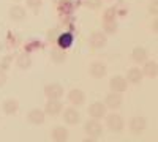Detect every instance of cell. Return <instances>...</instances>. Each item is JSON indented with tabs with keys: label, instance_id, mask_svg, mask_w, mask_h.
<instances>
[{
	"label": "cell",
	"instance_id": "6",
	"mask_svg": "<svg viewBox=\"0 0 158 142\" xmlns=\"http://www.w3.org/2000/svg\"><path fill=\"white\" fill-rule=\"evenodd\" d=\"M146 126H147V120L144 119V117H133V119L130 120V123H128V128H130V131L133 133V134L144 133Z\"/></svg>",
	"mask_w": 158,
	"mask_h": 142
},
{
	"label": "cell",
	"instance_id": "11",
	"mask_svg": "<svg viewBox=\"0 0 158 142\" xmlns=\"http://www.w3.org/2000/svg\"><path fill=\"white\" fill-rule=\"evenodd\" d=\"M63 109V104L60 103V99H48L46 106H44V114L48 115H59Z\"/></svg>",
	"mask_w": 158,
	"mask_h": 142
},
{
	"label": "cell",
	"instance_id": "7",
	"mask_svg": "<svg viewBox=\"0 0 158 142\" xmlns=\"http://www.w3.org/2000/svg\"><path fill=\"white\" fill-rule=\"evenodd\" d=\"M109 87L115 93H123L127 90V87H128V82H127V79L123 76H114L109 81Z\"/></svg>",
	"mask_w": 158,
	"mask_h": 142
},
{
	"label": "cell",
	"instance_id": "13",
	"mask_svg": "<svg viewBox=\"0 0 158 142\" xmlns=\"http://www.w3.org/2000/svg\"><path fill=\"white\" fill-rule=\"evenodd\" d=\"M27 18V11H25L24 6L21 5H13L10 8V19L15 21V22H19V21H24Z\"/></svg>",
	"mask_w": 158,
	"mask_h": 142
},
{
	"label": "cell",
	"instance_id": "5",
	"mask_svg": "<svg viewBox=\"0 0 158 142\" xmlns=\"http://www.w3.org/2000/svg\"><path fill=\"white\" fill-rule=\"evenodd\" d=\"M106 106H104V103H101V101H95V103H92V104L89 106V115L92 119H95V120H98V119H101V117H104L106 115Z\"/></svg>",
	"mask_w": 158,
	"mask_h": 142
},
{
	"label": "cell",
	"instance_id": "3",
	"mask_svg": "<svg viewBox=\"0 0 158 142\" xmlns=\"http://www.w3.org/2000/svg\"><path fill=\"white\" fill-rule=\"evenodd\" d=\"M44 95L48 99H60L63 96V87L59 82H52L44 87Z\"/></svg>",
	"mask_w": 158,
	"mask_h": 142
},
{
	"label": "cell",
	"instance_id": "26",
	"mask_svg": "<svg viewBox=\"0 0 158 142\" xmlns=\"http://www.w3.org/2000/svg\"><path fill=\"white\" fill-rule=\"evenodd\" d=\"M103 21H115V10L114 8H109V10L104 11Z\"/></svg>",
	"mask_w": 158,
	"mask_h": 142
},
{
	"label": "cell",
	"instance_id": "15",
	"mask_svg": "<svg viewBox=\"0 0 158 142\" xmlns=\"http://www.w3.org/2000/svg\"><path fill=\"white\" fill-rule=\"evenodd\" d=\"M122 95L120 93H115V92H112V93H109L108 96H106V99H104V106L106 108H109V109H118L122 106Z\"/></svg>",
	"mask_w": 158,
	"mask_h": 142
},
{
	"label": "cell",
	"instance_id": "17",
	"mask_svg": "<svg viewBox=\"0 0 158 142\" xmlns=\"http://www.w3.org/2000/svg\"><path fill=\"white\" fill-rule=\"evenodd\" d=\"M2 109L6 115H15L19 111V101L15 98H8L2 103Z\"/></svg>",
	"mask_w": 158,
	"mask_h": 142
},
{
	"label": "cell",
	"instance_id": "20",
	"mask_svg": "<svg viewBox=\"0 0 158 142\" xmlns=\"http://www.w3.org/2000/svg\"><path fill=\"white\" fill-rule=\"evenodd\" d=\"M51 60L54 62V63H57V65H60V63H63V62H67V52H65V49H62V47H54L51 51Z\"/></svg>",
	"mask_w": 158,
	"mask_h": 142
},
{
	"label": "cell",
	"instance_id": "28",
	"mask_svg": "<svg viewBox=\"0 0 158 142\" xmlns=\"http://www.w3.org/2000/svg\"><path fill=\"white\" fill-rule=\"evenodd\" d=\"M149 11L152 13L153 16L158 14V2H156V0H152V3L149 5Z\"/></svg>",
	"mask_w": 158,
	"mask_h": 142
},
{
	"label": "cell",
	"instance_id": "2",
	"mask_svg": "<svg viewBox=\"0 0 158 142\" xmlns=\"http://www.w3.org/2000/svg\"><path fill=\"white\" fill-rule=\"evenodd\" d=\"M84 130H85V133L89 134V137H100L101 134H103V125L98 122V120H95V119H92V120H87L85 122V125H84Z\"/></svg>",
	"mask_w": 158,
	"mask_h": 142
},
{
	"label": "cell",
	"instance_id": "22",
	"mask_svg": "<svg viewBox=\"0 0 158 142\" xmlns=\"http://www.w3.org/2000/svg\"><path fill=\"white\" fill-rule=\"evenodd\" d=\"M71 43H73V35H71V33H68V32L62 33V35L59 36V40H57V44H59V47H62V49L70 47V46H71Z\"/></svg>",
	"mask_w": 158,
	"mask_h": 142
},
{
	"label": "cell",
	"instance_id": "16",
	"mask_svg": "<svg viewBox=\"0 0 158 142\" xmlns=\"http://www.w3.org/2000/svg\"><path fill=\"white\" fill-rule=\"evenodd\" d=\"M68 101L71 103L73 106H82V104H84V101H85V95H84L82 90L73 88L71 92L68 93Z\"/></svg>",
	"mask_w": 158,
	"mask_h": 142
},
{
	"label": "cell",
	"instance_id": "31",
	"mask_svg": "<svg viewBox=\"0 0 158 142\" xmlns=\"http://www.w3.org/2000/svg\"><path fill=\"white\" fill-rule=\"evenodd\" d=\"M156 27H158V24H156V21H155V22H153V25H152V29H153L152 32H155V33H156V32H158V30H156Z\"/></svg>",
	"mask_w": 158,
	"mask_h": 142
},
{
	"label": "cell",
	"instance_id": "30",
	"mask_svg": "<svg viewBox=\"0 0 158 142\" xmlns=\"http://www.w3.org/2000/svg\"><path fill=\"white\" fill-rule=\"evenodd\" d=\"M82 142H97V139L95 137H85Z\"/></svg>",
	"mask_w": 158,
	"mask_h": 142
},
{
	"label": "cell",
	"instance_id": "4",
	"mask_svg": "<svg viewBox=\"0 0 158 142\" xmlns=\"http://www.w3.org/2000/svg\"><path fill=\"white\" fill-rule=\"evenodd\" d=\"M89 43H90V46L94 47V49H101V47L106 46V43H108V36H106V33H104V32L97 30V32H94V33L90 35Z\"/></svg>",
	"mask_w": 158,
	"mask_h": 142
},
{
	"label": "cell",
	"instance_id": "18",
	"mask_svg": "<svg viewBox=\"0 0 158 142\" xmlns=\"http://www.w3.org/2000/svg\"><path fill=\"white\" fill-rule=\"evenodd\" d=\"M147 57H149V52H147V49L142 47V46H136L133 51H131V59H133L136 63H144L147 60Z\"/></svg>",
	"mask_w": 158,
	"mask_h": 142
},
{
	"label": "cell",
	"instance_id": "25",
	"mask_svg": "<svg viewBox=\"0 0 158 142\" xmlns=\"http://www.w3.org/2000/svg\"><path fill=\"white\" fill-rule=\"evenodd\" d=\"M43 5V0H27V6L32 8L33 11H38Z\"/></svg>",
	"mask_w": 158,
	"mask_h": 142
},
{
	"label": "cell",
	"instance_id": "12",
	"mask_svg": "<svg viewBox=\"0 0 158 142\" xmlns=\"http://www.w3.org/2000/svg\"><path fill=\"white\" fill-rule=\"evenodd\" d=\"M70 137V133L65 126H56L51 133V139L54 142H67Z\"/></svg>",
	"mask_w": 158,
	"mask_h": 142
},
{
	"label": "cell",
	"instance_id": "24",
	"mask_svg": "<svg viewBox=\"0 0 158 142\" xmlns=\"http://www.w3.org/2000/svg\"><path fill=\"white\" fill-rule=\"evenodd\" d=\"M11 63H13V57L11 55H5L2 60H0V70L8 71L11 68Z\"/></svg>",
	"mask_w": 158,
	"mask_h": 142
},
{
	"label": "cell",
	"instance_id": "10",
	"mask_svg": "<svg viewBox=\"0 0 158 142\" xmlns=\"http://www.w3.org/2000/svg\"><path fill=\"white\" fill-rule=\"evenodd\" d=\"M27 120L32 125H43L44 120H46V114H44L43 109H38V108L36 109H32L27 114Z\"/></svg>",
	"mask_w": 158,
	"mask_h": 142
},
{
	"label": "cell",
	"instance_id": "9",
	"mask_svg": "<svg viewBox=\"0 0 158 142\" xmlns=\"http://www.w3.org/2000/svg\"><path fill=\"white\" fill-rule=\"evenodd\" d=\"M63 122L67 125H77L81 122V114L74 108H67L63 111Z\"/></svg>",
	"mask_w": 158,
	"mask_h": 142
},
{
	"label": "cell",
	"instance_id": "19",
	"mask_svg": "<svg viewBox=\"0 0 158 142\" xmlns=\"http://www.w3.org/2000/svg\"><path fill=\"white\" fill-rule=\"evenodd\" d=\"M142 71H141V68H130L128 71H127V82H130V84H139L141 81H142Z\"/></svg>",
	"mask_w": 158,
	"mask_h": 142
},
{
	"label": "cell",
	"instance_id": "23",
	"mask_svg": "<svg viewBox=\"0 0 158 142\" xmlns=\"http://www.w3.org/2000/svg\"><path fill=\"white\" fill-rule=\"evenodd\" d=\"M103 30H106V33H115L117 22L115 21H103Z\"/></svg>",
	"mask_w": 158,
	"mask_h": 142
},
{
	"label": "cell",
	"instance_id": "27",
	"mask_svg": "<svg viewBox=\"0 0 158 142\" xmlns=\"http://www.w3.org/2000/svg\"><path fill=\"white\" fill-rule=\"evenodd\" d=\"M85 6L90 10H98L101 6V0H85Z\"/></svg>",
	"mask_w": 158,
	"mask_h": 142
},
{
	"label": "cell",
	"instance_id": "21",
	"mask_svg": "<svg viewBox=\"0 0 158 142\" xmlns=\"http://www.w3.org/2000/svg\"><path fill=\"white\" fill-rule=\"evenodd\" d=\"M16 65H18L21 70H29V68L32 67V59H30V55H29L27 52L19 54L18 59H16Z\"/></svg>",
	"mask_w": 158,
	"mask_h": 142
},
{
	"label": "cell",
	"instance_id": "14",
	"mask_svg": "<svg viewBox=\"0 0 158 142\" xmlns=\"http://www.w3.org/2000/svg\"><path fill=\"white\" fill-rule=\"evenodd\" d=\"M141 71H142V76H147V77H150V79H155V77L158 76V65H156V62L146 60V62H144V68Z\"/></svg>",
	"mask_w": 158,
	"mask_h": 142
},
{
	"label": "cell",
	"instance_id": "8",
	"mask_svg": "<svg viewBox=\"0 0 158 142\" xmlns=\"http://www.w3.org/2000/svg\"><path fill=\"white\" fill-rule=\"evenodd\" d=\"M89 73H90L92 77H95V79H101V77L106 76L108 68L101 62H94V63H90V67H89Z\"/></svg>",
	"mask_w": 158,
	"mask_h": 142
},
{
	"label": "cell",
	"instance_id": "33",
	"mask_svg": "<svg viewBox=\"0 0 158 142\" xmlns=\"http://www.w3.org/2000/svg\"><path fill=\"white\" fill-rule=\"evenodd\" d=\"M16 2H19V0H16Z\"/></svg>",
	"mask_w": 158,
	"mask_h": 142
},
{
	"label": "cell",
	"instance_id": "29",
	"mask_svg": "<svg viewBox=\"0 0 158 142\" xmlns=\"http://www.w3.org/2000/svg\"><path fill=\"white\" fill-rule=\"evenodd\" d=\"M6 81H8V76H6V71H3V70H0V87H3V85L6 84Z\"/></svg>",
	"mask_w": 158,
	"mask_h": 142
},
{
	"label": "cell",
	"instance_id": "1",
	"mask_svg": "<svg viewBox=\"0 0 158 142\" xmlns=\"http://www.w3.org/2000/svg\"><path fill=\"white\" fill-rule=\"evenodd\" d=\"M106 125H108L109 130L114 131V133H120L125 128V122H123V119L118 114H109L106 117Z\"/></svg>",
	"mask_w": 158,
	"mask_h": 142
},
{
	"label": "cell",
	"instance_id": "32",
	"mask_svg": "<svg viewBox=\"0 0 158 142\" xmlns=\"http://www.w3.org/2000/svg\"><path fill=\"white\" fill-rule=\"evenodd\" d=\"M0 51H2V41H0Z\"/></svg>",
	"mask_w": 158,
	"mask_h": 142
}]
</instances>
